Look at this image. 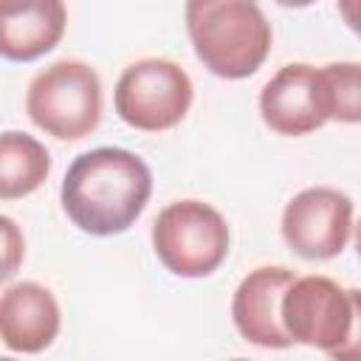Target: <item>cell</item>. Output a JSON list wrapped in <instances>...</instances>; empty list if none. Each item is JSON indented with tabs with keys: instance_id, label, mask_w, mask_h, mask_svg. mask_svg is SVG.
<instances>
[{
	"instance_id": "2",
	"label": "cell",
	"mask_w": 361,
	"mask_h": 361,
	"mask_svg": "<svg viewBox=\"0 0 361 361\" xmlns=\"http://www.w3.org/2000/svg\"><path fill=\"white\" fill-rule=\"evenodd\" d=\"M183 20L195 56L220 79H245L271 54L274 31L257 0H186Z\"/></svg>"
},
{
	"instance_id": "10",
	"label": "cell",
	"mask_w": 361,
	"mask_h": 361,
	"mask_svg": "<svg viewBox=\"0 0 361 361\" xmlns=\"http://www.w3.org/2000/svg\"><path fill=\"white\" fill-rule=\"evenodd\" d=\"M56 296L39 282L8 285L0 296V338L11 353H42L59 336Z\"/></svg>"
},
{
	"instance_id": "15",
	"label": "cell",
	"mask_w": 361,
	"mask_h": 361,
	"mask_svg": "<svg viewBox=\"0 0 361 361\" xmlns=\"http://www.w3.org/2000/svg\"><path fill=\"white\" fill-rule=\"evenodd\" d=\"M336 361H361V288H358V322L353 330V338L333 355Z\"/></svg>"
},
{
	"instance_id": "4",
	"label": "cell",
	"mask_w": 361,
	"mask_h": 361,
	"mask_svg": "<svg viewBox=\"0 0 361 361\" xmlns=\"http://www.w3.org/2000/svg\"><path fill=\"white\" fill-rule=\"evenodd\" d=\"M152 248L161 265L180 279L214 274L228 257V223L203 200H175L152 223Z\"/></svg>"
},
{
	"instance_id": "18",
	"label": "cell",
	"mask_w": 361,
	"mask_h": 361,
	"mask_svg": "<svg viewBox=\"0 0 361 361\" xmlns=\"http://www.w3.org/2000/svg\"><path fill=\"white\" fill-rule=\"evenodd\" d=\"M355 251H358V259H361V220L355 226Z\"/></svg>"
},
{
	"instance_id": "9",
	"label": "cell",
	"mask_w": 361,
	"mask_h": 361,
	"mask_svg": "<svg viewBox=\"0 0 361 361\" xmlns=\"http://www.w3.org/2000/svg\"><path fill=\"white\" fill-rule=\"evenodd\" d=\"M259 116L276 135L299 138L327 124L319 68L305 62L282 65L259 90Z\"/></svg>"
},
{
	"instance_id": "5",
	"label": "cell",
	"mask_w": 361,
	"mask_h": 361,
	"mask_svg": "<svg viewBox=\"0 0 361 361\" xmlns=\"http://www.w3.org/2000/svg\"><path fill=\"white\" fill-rule=\"evenodd\" d=\"M195 87L189 73L164 56H147L127 65L113 90L116 116L144 133H161L180 124L192 107Z\"/></svg>"
},
{
	"instance_id": "16",
	"label": "cell",
	"mask_w": 361,
	"mask_h": 361,
	"mask_svg": "<svg viewBox=\"0 0 361 361\" xmlns=\"http://www.w3.org/2000/svg\"><path fill=\"white\" fill-rule=\"evenodd\" d=\"M336 6H338V14H341L344 25L355 37H361V0H336Z\"/></svg>"
},
{
	"instance_id": "7",
	"label": "cell",
	"mask_w": 361,
	"mask_h": 361,
	"mask_svg": "<svg viewBox=\"0 0 361 361\" xmlns=\"http://www.w3.org/2000/svg\"><path fill=\"white\" fill-rule=\"evenodd\" d=\"M279 228L302 259H333L353 234V200L333 186H307L288 200Z\"/></svg>"
},
{
	"instance_id": "13",
	"label": "cell",
	"mask_w": 361,
	"mask_h": 361,
	"mask_svg": "<svg viewBox=\"0 0 361 361\" xmlns=\"http://www.w3.org/2000/svg\"><path fill=\"white\" fill-rule=\"evenodd\" d=\"M327 121L361 124V62H330L319 68Z\"/></svg>"
},
{
	"instance_id": "17",
	"label": "cell",
	"mask_w": 361,
	"mask_h": 361,
	"mask_svg": "<svg viewBox=\"0 0 361 361\" xmlns=\"http://www.w3.org/2000/svg\"><path fill=\"white\" fill-rule=\"evenodd\" d=\"M279 6H285V8H307V6H313L316 0H276Z\"/></svg>"
},
{
	"instance_id": "3",
	"label": "cell",
	"mask_w": 361,
	"mask_h": 361,
	"mask_svg": "<svg viewBox=\"0 0 361 361\" xmlns=\"http://www.w3.org/2000/svg\"><path fill=\"white\" fill-rule=\"evenodd\" d=\"M25 113L42 133L79 141L102 121V79L87 62L59 59L31 79Z\"/></svg>"
},
{
	"instance_id": "14",
	"label": "cell",
	"mask_w": 361,
	"mask_h": 361,
	"mask_svg": "<svg viewBox=\"0 0 361 361\" xmlns=\"http://www.w3.org/2000/svg\"><path fill=\"white\" fill-rule=\"evenodd\" d=\"M0 228H3V279L8 282L17 274V265L25 257V240H23V231L17 228V223L8 214L0 217Z\"/></svg>"
},
{
	"instance_id": "11",
	"label": "cell",
	"mask_w": 361,
	"mask_h": 361,
	"mask_svg": "<svg viewBox=\"0 0 361 361\" xmlns=\"http://www.w3.org/2000/svg\"><path fill=\"white\" fill-rule=\"evenodd\" d=\"M65 25V0H0V54L34 62L59 45Z\"/></svg>"
},
{
	"instance_id": "12",
	"label": "cell",
	"mask_w": 361,
	"mask_h": 361,
	"mask_svg": "<svg viewBox=\"0 0 361 361\" xmlns=\"http://www.w3.org/2000/svg\"><path fill=\"white\" fill-rule=\"evenodd\" d=\"M51 172V155L28 133L6 130L0 138V197L17 200L37 192Z\"/></svg>"
},
{
	"instance_id": "8",
	"label": "cell",
	"mask_w": 361,
	"mask_h": 361,
	"mask_svg": "<svg viewBox=\"0 0 361 361\" xmlns=\"http://www.w3.org/2000/svg\"><path fill=\"white\" fill-rule=\"evenodd\" d=\"M293 279L296 274L285 265H259L240 279L231 296V322L248 344L265 350L293 344L282 322V296Z\"/></svg>"
},
{
	"instance_id": "6",
	"label": "cell",
	"mask_w": 361,
	"mask_h": 361,
	"mask_svg": "<svg viewBox=\"0 0 361 361\" xmlns=\"http://www.w3.org/2000/svg\"><path fill=\"white\" fill-rule=\"evenodd\" d=\"M282 322L293 344L316 347L333 358L353 338L358 288H341L319 274L296 276L282 296Z\"/></svg>"
},
{
	"instance_id": "1",
	"label": "cell",
	"mask_w": 361,
	"mask_h": 361,
	"mask_svg": "<svg viewBox=\"0 0 361 361\" xmlns=\"http://www.w3.org/2000/svg\"><path fill=\"white\" fill-rule=\"evenodd\" d=\"M152 172L147 161L121 147H96L76 155L62 178V209L68 220L93 237L127 231L147 209Z\"/></svg>"
}]
</instances>
